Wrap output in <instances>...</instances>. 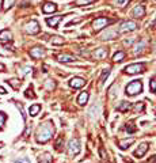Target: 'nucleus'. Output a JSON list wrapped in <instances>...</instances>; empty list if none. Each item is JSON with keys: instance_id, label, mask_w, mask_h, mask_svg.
I'll list each match as a JSON object with an SVG mask.
<instances>
[{"instance_id": "f257e3e1", "label": "nucleus", "mask_w": 156, "mask_h": 163, "mask_svg": "<svg viewBox=\"0 0 156 163\" xmlns=\"http://www.w3.org/2000/svg\"><path fill=\"white\" fill-rule=\"evenodd\" d=\"M53 135V127L50 122H46V124H44V125H41L40 127V129H38V133H37V140L41 143H45L48 141L49 139L52 137Z\"/></svg>"}, {"instance_id": "f03ea898", "label": "nucleus", "mask_w": 156, "mask_h": 163, "mask_svg": "<svg viewBox=\"0 0 156 163\" xmlns=\"http://www.w3.org/2000/svg\"><path fill=\"white\" fill-rule=\"evenodd\" d=\"M125 91H126V95H132V97L136 95V94H140L143 91V83H141V80L130 82L129 84L126 86Z\"/></svg>"}, {"instance_id": "7ed1b4c3", "label": "nucleus", "mask_w": 156, "mask_h": 163, "mask_svg": "<svg viewBox=\"0 0 156 163\" xmlns=\"http://www.w3.org/2000/svg\"><path fill=\"white\" fill-rule=\"evenodd\" d=\"M80 151H82V148H80L79 139H72V140L69 141V144H68V154H69L71 156H75V155H78Z\"/></svg>"}, {"instance_id": "20e7f679", "label": "nucleus", "mask_w": 156, "mask_h": 163, "mask_svg": "<svg viewBox=\"0 0 156 163\" xmlns=\"http://www.w3.org/2000/svg\"><path fill=\"white\" fill-rule=\"evenodd\" d=\"M125 72L129 73V75H135V73H139V72H144V64L140 63V64H130V65L125 67Z\"/></svg>"}, {"instance_id": "39448f33", "label": "nucleus", "mask_w": 156, "mask_h": 163, "mask_svg": "<svg viewBox=\"0 0 156 163\" xmlns=\"http://www.w3.org/2000/svg\"><path fill=\"white\" fill-rule=\"evenodd\" d=\"M139 26H137V23L136 22H133V20H125V22H122L120 26V33H126V31H133L136 30Z\"/></svg>"}, {"instance_id": "423d86ee", "label": "nucleus", "mask_w": 156, "mask_h": 163, "mask_svg": "<svg viewBox=\"0 0 156 163\" xmlns=\"http://www.w3.org/2000/svg\"><path fill=\"white\" fill-rule=\"evenodd\" d=\"M111 20H109L107 18H103V16H100V18H96V19L92 22V27L94 30H100V29H103L106 26L109 25Z\"/></svg>"}, {"instance_id": "0eeeda50", "label": "nucleus", "mask_w": 156, "mask_h": 163, "mask_svg": "<svg viewBox=\"0 0 156 163\" xmlns=\"http://www.w3.org/2000/svg\"><path fill=\"white\" fill-rule=\"evenodd\" d=\"M26 31L29 34H38L40 33V25L37 20H30L26 25Z\"/></svg>"}, {"instance_id": "6e6552de", "label": "nucleus", "mask_w": 156, "mask_h": 163, "mask_svg": "<svg viewBox=\"0 0 156 163\" xmlns=\"http://www.w3.org/2000/svg\"><path fill=\"white\" fill-rule=\"evenodd\" d=\"M84 84H86V80H84L83 77H72L71 82H69V86L73 87V88H80Z\"/></svg>"}, {"instance_id": "1a4fd4ad", "label": "nucleus", "mask_w": 156, "mask_h": 163, "mask_svg": "<svg viewBox=\"0 0 156 163\" xmlns=\"http://www.w3.org/2000/svg\"><path fill=\"white\" fill-rule=\"evenodd\" d=\"M30 56L33 59H40V57L45 56V49L44 48H33L30 51Z\"/></svg>"}, {"instance_id": "9d476101", "label": "nucleus", "mask_w": 156, "mask_h": 163, "mask_svg": "<svg viewBox=\"0 0 156 163\" xmlns=\"http://www.w3.org/2000/svg\"><path fill=\"white\" fill-rule=\"evenodd\" d=\"M147 150H148V143H141L140 147H139L135 151V156H137V158H141V156H143V155L147 152Z\"/></svg>"}, {"instance_id": "9b49d317", "label": "nucleus", "mask_w": 156, "mask_h": 163, "mask_svg": "<svg viewBox=\"0 0 156 163\" xmlns=\"http://www.w3.org/2000/svg\"><path fill=\"white\" fill-rule=\"evenodd\" d=\"M132 14H133V16H136V18L144 16L145 15V8H144V5H136L135 8H133V11H132Z\"/></svg>"}, {"instance_id": "f8f14e48", "label": "nucleus", "mask_w": 156, "mask_h": 163, "mask_svg": "<svg viewBox=\"0 0 156 163\" xmlns=\"http://www.w3.org/2000/svg\"><path fill=\"white\" fill-rule=\"evenodd\" d=\"M61 19H62V15H56V16H53V18H48L46 23L50 26V27H54V29H56L57 25H58V22H60Z\"/></svg>"}, {"instance_id": "ddd939ff", "label": "nucleus", "mask_w": 156, "mask_h": 163, "mask_svg": "<svg viewBox=\"0 0 156 163\" xmlns=\"http://www.w3.org/2000/svg\"><path fill=\"white\" fill-rule=\"evenodd\" d=\"M56 10H57V7H56L54 3H45L44 7H42V11H44L45 14H52V12H54Z\"/></svg>"}, {"instance_id": "4468645a", "label": "nucleus", "mask_w": 156, "mask_h": 163, "mask_svg": "<svg viewBox=\"0 0 156 163\" xmlns=\"http://www.w3.org/2000/svg\"><path fill=\"white\" fill-rule=\"evenodd\" d=\"M135 143V139H125V140H120L118 141V147L121 148V150H126V148H129V145H132Z\"/></svg>"}, {"instance_id": "2eb2a0df", "label": "nucleus", "mask_w": 156, "mask_h": 163, "mask_svg": "<svg viewBox=\"0 0 156 163\" xmlns=\"http://www.w3.org/2000/svg\"><path fill=\"white\" fill-rule=\"evenodd\" d=\"M11 40H12V34H11V31H8V30H1L0 31V41L7 42V41H11Z\"/></svg>"}, {"instance_id": "dca6fc26", "label": "nucleus", "mask_w": 156, "mask_h": 163, "mask_svg": "<svg viewBox=\"0 0 156 163\" xmlns=\"http://www.w3.org/2000/svg\"><path fill=\"white\" fill-rule=\"evenodd\" d=\"M75 56L72 55H67V53H62L58 56V61H61V63H71V61H75Z\"/></svg>"}, {"instance_id": "f3484780", "label": "nucleus", "mask_w": 156, "mask_h": 163, "mask_svg": "<svg viewBox=\"0 0 156 163\" xmlns=\"http://www.w3.org/2000/svg\"><path fill=\"white\" fill-rule=\"evenodd\" d=\"M106 56H107V51L104 48H99V49H96L94 52V57L95 59H104Z\"/></svg>"}, {"instance_id": "a211bd4d", "label": "nucleus", "mask_w": 156, "mask_h": 163, "mask_svg": "<svg viewBox=\"0 0 156 163\" xmlns=\"http://www.w3.org/2000/svg\"><path fill=\"white\" fill-rule=\"evenodd\" d=\"M99 112H100V106H99V105H94V106L90 109L88 114H90V117L91 118H96L98 117V114H99Z\"/></svg>"}, {"instance_id": "6ab92c4d", "label": "nucleus", "mask_w": 156, "mask_h": 163, "mask_svg": "<svg viewBox=\"0 0 156 163\" xmlns=\"http://www.w3.org/2000/svg\"><path fill=\"white\" fill-rule=\"evenodd\" d=\"M38 163H52V155L50 154H42L40 159H38Z\"/></svg>"}, {"instance_id": "aec40b11", "label": "nucleus", "mask_w": 156, "mask_h": 163, "mask_svg": "<svg viewBox=\"0 0 156 163\" xmlns=\"http://www.w3.org/2000/svg\"><path fill=\"white\" fill-rule=\"evenodd\" d=\"M130 107H132V105H130L129 102H121L120 105H118V106H117V110H118V112H128V110H129Z\"/></svg>"}, {"instance_id": "412c9836", "label": "nucleus", "mask_w": 156, "mask_h": 163, "mask_svg": "<svg viewBox=\"0 0 156 163\" xmlns=\"http://www.w3.org/2000/svg\"><path fill=\"white\" fill-rule=\"evenodd\" d=\"M144 46H145V42H144V41H140L139 44H136V45H135V48H133V53H135V55L141 53L143 49H144Z\"/></svg>"}, {"instance_id": "4be33fe9", "label": "nucleus", "mask_w": 156, "mask_h": 163, "mask_svg": "<svg viewBox=\"0 0 156 163\" xmlns=\"http://www.w3.org/2000/svg\"><path fill=\"white\" fill-rule=\"evenodd\" d=\"M87 101H88V92H86V91L82 92L78 98V103L79 105H84V103H87Z\"/></svg>"}, {"instance_id": "5701e85b", "label": "nucleus", "mask_w": 156, "mask_h": 163, "mask_svg": "<svg viewBox=\"0 0 156 163\" xmlns=\"http://www.w3.org/2000/svg\"><path fill=\"white\" fill-rule=\"evenodd\" d=\"M115 34H117V33H115L114 30H107L106 33L102 34V38H103V40H113V38H115Z\"/></svg>"}, {"instance_id": "b1692460", "label": "nucleus", "mask_w": 156, "mask_h": 163, "mask_svg": "<svg viewBox=\"0 0 156 163\" xmlns=\"http://www.w3.org/2000/svg\"><path fill=\"white\" fill-rule=\"evenodd\" d=\"M40 110H41V105L35 103V105L30 106V110H29V112H30V116H33V117H34V116H37V114H38V112H40Z\"/></svg>"}, {"instance_id": "393cba45", "label": "nucleus", "mask_w": 156, "mask_h": 163, "mask_svg": "<svg viewBox=\"0 0 156 163\" xmlns=\"http://www.w3.org/2000/svg\"><path fill=\"white\" fill-rule=\"evenodd\" d=\"M125 57V52H117L114 56H113V60L114 61H122Z\"/></svg>"}, {"instance_id": "a878e982", "label": "nucleus", "mask_w": 156, "mask_h": 163, "mask_svg": "<svg viewBox=\"0 0 156 163\" xmlns=\"http://www.w3.org/2000/svg\"><path fill=\"white\" fill-rule=\"evenodd\" d=\"M14 3H15V0H4V1H3V8H4V10H8V8H11V7L14 5Z\"/></svg>"}, {"instance_id": "bb28decb", "label": "nucleus", "mask_w": 156, "mask_h": 163, "mask_svg": "<svg viewBox=\"0 0 156 163\" xmlns=\"http://www.w3.org/2000/svg\"><path fill=\"white\" fill-rule=\"evenodd\" d=\"M8 83H10L11 86L14 87V88H19V86H21V82L18 80V79H10V80H8Z\"/></svg>"}, {"instance_id": "cd10ccee", "label": "nucleus", "mask_w": 156, "mask_h": 163, "mask_svg": "<svg viewBox=\"0 0 156 163\" xmlns=\"http://www.w3.org/2000/svg\"><path fill=\"white\" fill-rule=\"evenodd\" d=\"M109 73H110L109 69H104V71H103V73H102V77L99 79V83H100V86H102V84L104 83V79H106V77L109 76Z\"/></svg>"}, {"instance_id": "c85d7f7f", "label": "nucleus", "mask_w": 156, "mask_h": 163, "mask_svg": "<svg viewBox=\"0 0 156 163\" xmlns=\"http://www.w3.org/2000/svg\"><path fill=\"white\" fill-rule=\"evenodd\" d=\"M135 110L136 112H143L144 110V102H137L135 105Z\"/></svg>"}, {"instance_id": "c756f323", "label": "nucleus", "mask_w": 156, "mask_h": 163, "mask_svg": "<svg viewBox=\"0 0 156 163\" xmlns=\"http://www.w3.org/2000/svg\"><path fill=\"white\" fill-rule=\"evenodd\" d=\"M92 1H95V0H76V4L78 5H87V4H90V3H92Z\"/></svg>"}, {"instance_id": "7c9ffc66", "label": "nucleus", "mask_w": 156, "mask_h": 163, "mask_svg": "<svg viewBox=\"0 0 156 163\" xmlns=\"http://www.w3.org/2000/svg\"><path fill=\"white\" fill-rule=\"evenodd\" d=\"M5 120H7V116H5V113L0 112V128H3V125H4Z\"/></svg>"}, {"instance_id": "2f4dec72", "label": "nucleus", "mask_w": 156, "mask_h": 163, "mask_svg": "<svg viewBox=\"0 0 156 163\" xmlns=\"http://www.w3.org/2000/svg\"><path fill=\"white\" fill-rule=\"evenodd\" d=\"M52 44H54V45H61V44H62V38H60V37H53V38H52Z\"/></svg>"}, {"instance_id": "473e14b6", "label": "nucleus", "mask_w": 156, "mask_h": 163, "mask_svg": "<svg viewBox=\"0 0 156 163\" xmlns=\"http://www.w3.org/2000/svg\"><path fill=\"white\" fill-rule=\"evenodd\" d=\"M21 72L22 75H29V73H31V68L30 67H23V68H21Z\"/></svg>"}, {"instance_id": "72a5a7b5", "label": "nucleus", "mask_w": 156, "mask_h": 163, "mask_svg": "<svg viewBox=\"0 0 156 163\" xmlns=\"http://www.w3.org/2000/svg\"><path fill=\"white\" fill-rule=\"evenodd\" d=\"M149 86H151V91L156 92V79H152V80L149 82Z\"/></svg>"}, {"instance_id": "f704fd0d", "label": "nucleus", "mask_w": 156, "mask_h": 163, "mask_svg": "<svg viewBox=\"0 0 156 163\" xmlns=\"http://www.w3.org/2000/svg\"><path fill=\"white\" fill-rule=\"evenodd\" d=\"M126 132L128 133H133V132H136V127H132V124H129V125H126Z\"/></svg>"}, {"instance_id": "c9c22d12", "label": "nucleus", "mask_w": 156, "mask_h": 163, "mask_svg": "<svg viewBox=\"0 0 156 163\" xmlns=\"http://www.w3.org/2000/svg\"><path fill=\"white\" fill-rule=\"evenodd\" d=\"M128 1H129V0H114V3L117 5H120V7H124V5L126 4Z\"/></svg>"}, {"instance_id": "e433bc0d", "label": "nucleus", "mask_w": 156, "mask_h": 163, "mask_svg": "<svg viewBox=\"0 0 156 163\" xmlns=\"http://www.w3.org/2000/svg\"><path fill=\"white\" fill-rule=\"evenodd\" d=\"M25 95H26L27 98H35V95L33 94V90H31V88H27V90H26V94H25Z\"/></svg>"}, {"instance_id": "4c0bfd02", "label": "nucleus", "mask_w": 156, "mask_h": 163, "mask_svg": "<svg viewBox=\"0 0 156 163\" xmlns=\"http://www.w3.org/2000/svg\"><path fill=\"white\" fill-rule=\"evenodd\" d=\"M115 88H117V86H115V84H113V86H111V88H110L109 90V92H110V97L111 98H114L115 97Z\"/></svg>"}, {"instance_id": "58836bf2", "label": "nucleus", "mask_w": 156, "mask_h": 163, "mask_svg": "<svg viewBox=\"0 0 156 163\" xmlns=\"http://www.w3.org/2000/svg\"><path fill=\"white\" fill-rule=\"evenodd\" d=\"M15 163H30V160L27 158H23V159H18V160H15Z\"/></svg>"}, {"instance_id": "ea45409f", "label": "nucleus", "mask_w": 156, "mask_h": 163, "mask_svg": "<svg viewBox=\"0 0 156 163\" xmlns=\"http://www.w3.org/2000/svg\"><path fill=\"white\" fill-rule=\"evenodd\" d=\"M99 154H100V156H102V159H106V158H107V155L104 154L103 148H100V150H99Z\"/></svg>"}, {"instance_id": "a19ab883", "label": "nucleus", "mask_w": 156, "mask_h": 163, "mask_svg": "<svg viewBox=\"0 0 156 163\" xmlns=\"http://www.w3.org/2000/svg\"><path fill=\"white\" fill-rule=\"evenodd\" d=\"M0 94H1V95H4V94H7V91H5V90L3 88V87H0Z\"/></svg>"}, {"instance_id": "79ce46f5", "label": "nucleus", "mask_w": 156, "mask_h": 163, "mask_svg": "<svg viewBox=\"0 0 156 163\" xmlns=\"http://www.w3.org/2000/svg\"><path fill=\"white\" fill-rule=\"evenodd\" d=\"M132 41H133V40H126V41H125V45H129V44H132Z\"/></svg>"}, {"instance_id": "37998d69", "label": "nucleus", "mask_w": 156, "mask_h": 163, "mask_svg": "<svg viewBox=\"0 0 156 163\" xmlns=\"http://www.w3.org/2000/svg\"><path fill=\"white\" fill-rule=\"evenodd\" d=\"M4 69H5V67L3 65V64H0V71L3 72V71H4Z\"/></svg>"}]
</instances>
